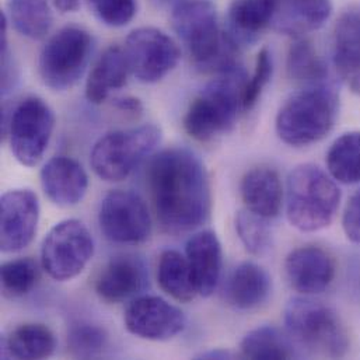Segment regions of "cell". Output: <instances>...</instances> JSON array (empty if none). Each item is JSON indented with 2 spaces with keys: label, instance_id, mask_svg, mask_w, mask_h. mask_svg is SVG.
I'll list each match as a JSON object with an SVG mask.
<instances>
[{
  "label": "cell",
  "instance_id": "obj_7",
  "mask_svg": "<svg viewBox=\"0 0 360 360\" xmlns=\"http://www.w3.org/2000/svg\"><path fill=\"white\" fill-rule=\"evenodd\" d=\"M160 141L162 131L153 124L110 132L93 146L91 169L101 180H127L153 153Z\"/></svg>",
  "mask_w": 360,
  "mask_h": 360
},
{
  "label": "cell",
  "instance_id": "obj_10",
  "mask_svg": "<svg viewBox=\"0 0 360 360\" xmlns=\"http://www.w3.org/2000/svg\"><path fill=\"white\" fill-rule=\"evenodd\" d=\"M93 255L94 238L87 226L77 219H66L44 238L41 265L52 279L65 282L79 276Z\"/></svg>",
  "mask_w": 360,
  "mask_h": 360
},
{
  "label": "cell",
  "instance_id": "obj_32",
  "mask_svg": "<svg viewBox=\"0 0 360 360\" xmlns=\"http://www.w3.org/2000/svg\"><path fill=\"white\" fill-rule=\"evenodd\" d=\"M236 231L245 250L252 255H262L271 247V227L268 219L258 216L248 209L236 216Z\"/></svg>",
  "mask_w": 360,
  "mask_h": 360
},
{
  "label": "cell",
  "instance_id": "obj_37",
  "mask_svg": "<svg viewBox=\"0 0 360 360\" xmlns=\"http://www.w3.org/2000/svg\"><path fill=\"white\" fill-rule=\"evenodd\" d=\"M114 104L117 105V108H120L121 111H127V112H139L142 111V103L138 98L134 97H122V98H115Z\"/></svg>",
  "mask_w": 360,
  "mask_h": 360
},
{
  "label": "cell",
  "instance_id": "obj_40",
  "mask_svg": "<svg viewBox=\"0 0 360 360\" xmlns=\"http://www.w3.org/2000/svg\"><path fill=\"white\" fill-rule=\"evenodd\" d=\"M156 4H159V6H165V4H169V3H172V1H174V0H153Z\"/></svg>",
  "mask_w": 360,
  "mask_h": 360
},
{
  "label": "cell",
  "instance_id": "obj_21",
  "mask_svg": "<svg viewBox=\"0 0 360 360\" xmlns=\"http://www.w3.org/2000/svg\"><path fill=\"white\" fill-rule=\"evenodd\" d=\"M272 290L269 274L254 262H241L229 275L224 299L237 310H254L262 306Z\"/></svg>",
  "mask_w": 360,
  "mask_h": 360
},
{
  "label": "cell",
  "instance_id": "obj_36",
  "mask_svg": "<svg viewBox=\"0 0 360 360\" xmlns=\"http://www.w3.org/2000/svg\"><path fill=\"white\" fill-rule=\"evenodd\" d=\"M342 227L351 241L360 244V189L352 195L345 207Z\"/></svg>",
  "mask_w": 360,
  "mask_h": 360
},
{
  "label": "cell",
  "instance_id": "obj_12",
  "mask_svg": "<svg viewBox=\"0 0 360 360\" xmlns=\"http://www.w3.org/2000/svg\"><path fill=\"white\" fill-rule=\"evenodd\" d=\"M98 224L112 243L138 245L152 234V217L145 200L132 191L114 189L101 200Z\"/></svg>",
  "mask_w": 360,
  "mask_h": 360
},
{
  "label": "cell",
  "instance_id": "obj_23",
  "mask_svg": "<svg viewBox=\"0 0 360 360\" xmlns=\"http://www.w3.org/2000/svg\"><path fill=\"white\" fill-rule=\"evenodd\" d=\"M131 73L124 48L110 46L97 59L86 82V98L89 103L100 105L110 96L122 89Z\"/></svg>",
  "mask_w": 360,
  "mask_h": 360
},
{
  "label": "cell",
  "instance_id": "obj_8",
  "mask_svg": "<svg viewBox=\"0 0 360 360\" xmlns=\"http://www.w3.org/2000/svg\"><path fill=\"white\" fill-rule=\"evenodd\" d=\"M93 52V38L82 27L68 25L53 34L41 51L38 70L44 84L66 91L83 77Z\"/></svg>",
  "mask_w": 360,
  "mask_h": 360
},
{
  "label": "cell",
  "instance_id": "obj_30",
  "mask_svg": "<svg viewBox=\"0 0 360 360\" xmlns=\"http://www.w3.org/2000/svg\"><path fill=\"white\" fill-rule=\"evenodd\" d=\"M288 73L293 80L309 84L323 83L328 75L327 65L310 41L297 38L288 52Z\"/></svg>",
  "mask_w": 360,
  "mask_h": 360
},
{
  "label": "cell",
  "instance_id": "obj_22",
  "mask_svg": "<svg viewBox=\"0 0 360 360\" xmlns=\"http://www.w3.org/2000/svg\"><path fill=\"white\" fill-rule=\"evenodd\" d=\"M240 193L245 209L258 216L269 220L281 212L283 189L274 169L257 167L250 170L241 180Z\"/></svg>",
  "mask_w": 360,
  "mask_h": 360
},
{
  "label": "cell",
  "instance_id": "obj_16",
  "mask_svg": "<svg viewBox=\"0 0 360 360\" xmlns=\"http://www.w3.org/2000/svg\"><path fill=\"white\" fill-rule=\"evenodd\" d=\"M289 285L302 295L323 293L333 283L335 264L331 255L320 247L306 245L293 250L285 261Z\"/></svg>",
  "mask_w": 360,
  "mask_h": 360
},
{
  "label": "cell",
  "instance_id": "obj_19",
  "mask_svg": "<svg viewBox=\"0 0 360 360\" xmlns=\"http://www.w3.org/2000/svg\"><path fill=\"white\" fill-rule=\"evenodd\" d=\"M333 62L354 90H360V4L344 11L334 28Z\"/></svg>",
  "mask_w": 360,
  "mask_h": 360
},
{
  "label": "cell",
  "instance_id": "obj_33",
  "mask_svg": "<svg viewBox=\"0 0 360 360\" xmlns=\"http://www.w3.org/2000/svg\"><path fill=\"white\" fill-rule=\"evenodd\" d=\"M108 342L107 333L90 323L73 324L68 334V349L72 356L79 359L98 358Z\"/></svg>",
  "mask_w": 360,
  "mask_h": 360
},
{
  "label": "cell",
  "instance_id": "obj_14",
  "mask_svg": "<svg viewBox=\"0 0 360 360\" xmlns=\"http://www.w3.org/2000/svg\"><path fill=\"white\" fill-rule=\"evenodd\" d=\"M39 221L38 196L31 189H10L0 199V248L17 252L28 247Z\"/></svg>",
  "mask_w": 360,
  "mask_h": 360
},
{
  "label": "cell",
  "instance_id": "obj_3",
  "mask_svg": "<svg viewBox=\"0 0 360 360\" xmlns=\"http://www.w3.org/2000/svg\"><path fill=\"white\" fill-rule=\"evenodd\" d=\"M247 73L238 65L217 73L191 103L185 117V132L198 142H209L227 134L244 111Z\"/></svg>",
  "mask_w": 360,
  "mask_h": 360
},
{
  "label": "cell",
  "instance_id": "obj_29",
  "mask_svg": "<svg viewBox=\"0 0 360 360\" xmlns=\"http://www.w3.org/2000/svg\"><path fill=\"white\" fill-rule=\"evenodd\" d=\"M330 176L342 184L360 182V131L340 136L327 153Z\"/></svg>",
  "mask_w": 360,
  "mask_h": 360
},
{
  "label": "cell",
  "instance_id": "obj_35",
  "mask_svg": "<svg viewBox=\"0 0 360 360\" xmlns=\"http://www.w3.org/2000/svg\"><path fill=\"white\" fill-rule=\"evenodd\" d=\"M94 15L110 27H124L136 14V0H87Z\"/></svg>",
  "mask_w": 360,
  "mask_h": 360
},
{
  "label": "cell",
  "instance_id": "obj_1",
  "mask_svg": "<svg viewBox=\"0 0 360 360\" xmlns=\"http://www.w3.org/2000/svg\"><path fill=\"white\" fill-rule=\"evenodd\" d=\"M153 207L162 227L173 234L195 230L207 221L212 192L200 158L186 148L155 155L146 170Z\"/></svg>",
  "mask_w": 360,
  "mask_h": 360
},
{
  "label": "cell",
  "instance_id": "obj_15",
  "mask_svg": "<svg viewBox=\"0 0 360 360\" xmlns=\"http://www.w3.org/2000/svg\"><path fill=\"white\" fill-rule=\"evenodd\" d=\"M149 285L145 261L132 254L112 257L96 282V292L107 303H124L138 297Z\"/></svg>",
  "mask_w": 360,
  "mask_h": 360
},
{
  "label": "cell",
  "instance_id": "obj_6",
  "mask_svg": "<svg viewBox=\"0 0 360 360\" xmlns=\"http://www.w3.org/2000/svg\"><path fill=\"white\" fill-rule=\"evenodd\" d=\"M288 335L295 345L313 355L344 358L349 334L341 317L328 306L309 297H295L285 309Z\"/></svg>",
  "mask_w": 360,
  "mask_h": 360
},
{
  "label": "cell",
  "instance_id": "obj_20",
  "mask_svg": "<svg viewBox=\"0 0 360 360\" xmlns=\"http://www.w3.org/2000/svg\"><path fill=\"white\" fill-rule=\"evenodd\" d=\"M331 14V0H278L271 27L276 32L302 38L320 30Z\"/></svg>",
  "mask_w": 360,
  "mask_h": 360
},
{
  "label": "cell",
  "instance_id": "obj_17",
  "mask_svg": "<svg viewBox=\"0 0 360 360\" xmlns=\"http://www.w3.org/2000/svg\"><path fill=\"white\" fill-rule=\"evenodd\" d=\"M39 179L48 199L62 207L80 203L89 189V176L83 166L66 156L49 159L41 169Z\"/></svg>",
  "mask_w": 360,
  "mask_h": 360
},
{
  "label": "cell",
  "instance_id": "obj_26",
  "mask_svg": "<svg viewBox=\"0 0 360 360\" xmlns=\"http://www.w3.org/2000/svg\"><path fill=\"white\" fill-rule=\"evenodd\" d=\"M4 14L11 27L30 39L46 37L53 22L49 0H7Z\"/></svg>",
  "mask_w": 360,
  "mask_h": 360
},
{
  "label": "cell",
  "instance_id": "obj_13",
  "mask_svg": "<svg viewBox=\"0 0 360 360\" xmlns=\"http://www.w3.org/2000/svg\"><path fill=\"white\" fill-rule=\"evenodd\" d=\"M127 330L142 340L170 341L186 327V317L180 307L159 296H138L125 310Z\"/></svg>",
  "mask_w": 360,
  "mask_h": 360
},
{
  "label": "cell",
  "instance_id": "obj_31",
  "mask_svg": "<svg viewBox=\"0 0 360 360\" xmlns=\"http://www.w3.org/2000/svg\"><path fill=\"white\" fill-rule=\"evenodd\" d=\"M1 292L7 299H20L28 295L39 281V266L32 258L7 261L0 269Z\"/></svg>",
  "mask_w": 360,
  "mask_h": 360
},
{
  "label": "cell",
  "instance_id": "obj_2",
  "mask_svg": "<svg viewBox=\"0 0 360 360\" xmlns=\"http://www.w3.org/2000/svg\"><path fill=\"white\" fill-rule=\"evenodd\" d=\"M172 25L199 69L220 73L238 65L240 46L221 32L210 0H179L172 11Z\"/></svg>",
  "mask_w": 360,
  "mask_h": 360
},
{
  "label": "cell",
  "instance_id": "obj_24",
  "mask_svg": "<svg viewBox=\"0 0 360 360\" xmlns=\"http://www.w3.org/2000/svg\"><path fill=\"white\" fill-rule=\"evenodd\" d=\"M278 0H236L229 8V35L240 46L251 44L271 27Z\"/></svg>",
  "mask_w": 360,
  "mask_h": 360
},
{
  "label": "cell",
  "instance_id": "obj_38",
  "mask_svg": "<svg viewBox=\"0 0 360 360\" xmlns=\"http://www.w3.org/2000/svg\"><path fill=\"white\" fill-rule=\"evenodd\" d=\"M51 1L62 13L76 11L79 8V6H80V0H51Z\"/></svg>",
  "mask_w": 360,
  "mask_h": 360
},
{
  "label": "cell",
  "instance_id": "obj_25",
  "mask_svg": "<svg viewBox=\"0 0 360 360\" xmlns=\"http://www.w3.org/2000/svg\"><path fill=\"white\" fill-rule=\"evenodd\" d=\"M56 340L44 324H22L3 340V356L15 359H45L53 355Z\"/></svg>",
  "mask_w": 360,
  "mask_h": 360
},
{
  "label": "cell",
  "instance_id": "obj_34",
  "mask_svg": "<svg viewBox=\"0 0 360 360\" xmlns=\"http://www.w3.org/2000/svg\"><path fill=\"white\" fill-rule=\"evenodd\" d=\"M272 73H274L272 53L266 48H262L257 55L254 72L251 77L247 79L244 100H243L244 111H250L257 105L264 90L266 89V86L272 79Z\"/></svg>",
  "mask_w": 360,
  "mask_h": 360
},
{
  "label": "cell",
  "instance_id": "obj_27",
  "mask_svg": "<svg viewBox=\"0 0 360 360\" xmlns=\"http://www.w3.org/2000/svg\"><path fill=\"white\" fill-rule=\"evenodd\" d=\"M240 351L245 359L279 360L299 356L292 338L271 326L250 331L243 338Z\"/></svg>",
  "mask_w": 360,
  "mask_h": 360
},
{
  "label": "cell",
  "instance_id": "obj_39",
  "mask_svg": "<svg viewBox=\"0 0 360 360\" xmlns=\"http://www.w3.org/2000/svg\"><path fill=\"white\" fill-rule=\"evenodd\" d=\"M198 358H200V359H231L233 355L226 351H210V352L200 354Z\"/></svg>",
  "mask_w": 360,
  "mask_h": 360
},
{
  "label": "cell",
  "instance_id": "obj_4",
  "mask_svg": "<svg viewBox=\"0 0 360 360\" xmlns=\"http://www.w3.org/2000/svg\"><path fill=\"white\" fill-rule=\"evenodd\" d=\"M340 112V96L327 83L309 84L281 107L275 121L279 139L292 148L323 141L334 128Z\"/></svg>",
  "mask_w": 360,
  "mask_h": 360
},
{
  "label": "cell",
  "instance_id": "obj_11",
  "mask_svg": "<svg viewBox=\"0 0 360 360\" xmlns=\"http://www.w3.org/2000/svg\"><path fill=\"white\" fill-rule=\"evenodd\" d=\"M124 51L131 73L146 84L163 80L177 68L181 59L177 42L155 27L134 30L127 38Z\"/></svg>",
  "mask_w": 360,
  "mask_h": 360
},
{
  "label": "cell",
  "instance_id": "obj_28",
  "mask_svg": "<svg viewBox=\"0 0 360 360\" xmlns=\"http://www.w3.org/2000/svg\"><path fill=\"white\" fill-rule=\"evenodd\" d=\"M158 279L160 288L180 303H188L198 295L186 257L176 250H167L160 255Z\"/></svg>",
  "mask_w": 360,
  "mask_h": 360
},
{
  "label": "cell",
  "instance_id": "obj_5",
  "mask_svg": "<svg viewBox=\"0 0 360 360\" xmlns=\"http://www.w3.org/2000/svg\"><path fill=\"white\" fill-rule=\"evenodd\" d=\"M341 191L314 165L295 167L286 182V216L293 227L311 233L330 226L338 212Z\"/></svg>",
  "mask_w": 360,
  "mask_h": 360
},
{
  "label": "cell",
  "instance_id": "obj_9",
  "mask_svg": "<svg viewBox=\"0 0 360 360\" xmlns=\"http://www.w3.org/2000/svg\"><path fill=\"white\" fill-rule=\"evenodd\" d=\"M55 114L39 97L21 100L4 122V132L15 160L25 167H35L45 156L55 129Z\"/></svg>",
  "mask_w": 360,
  "mask_h": 360
},
{
  "label": "cell",
  "instance_id": "obj_18",
  "mask_svg": "<svg viewBox=\"0 0 360 360\" xmlns=\"http://www.w3.org/2000/svg\"><path fill=\"white\" fill-rule=\"evenodd\" d=\"M185 257L198 295L212 296L220 282L223 266V250L217 236L210 230L195 233L186 241Z\"/></svg>",
  "mask_w": 360,
  "mask_h": 360
}]
</instances>
